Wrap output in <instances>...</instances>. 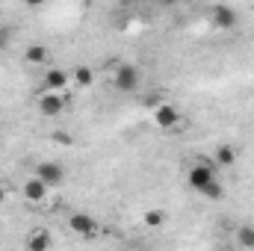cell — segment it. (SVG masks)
<instances>
[{
	"label": "cell",
	"mask_w": 254,
	"mask_h": 251,
	"mask_svg": "<svg viewBox=\"0 0 254 251\" xmlns=\"http://www.w3.org/2000/svg\"><path fill=\"white\" fill-rule=\"evenodd\" d=\"M237 246H243V249H254V228L252 225L237 228Z\"/></svg>",
	"instance_id": "obj_15"
},
{
	"label": "cell",
	"mask_w": 254,
	"mask_h": 251,
	"mask_svg": "<svg viewBox=\"0 0 254 251\" xmlns=\"http://www.w3.org/2000/svg\"><path fill=\"white\" fill-rule=\"evenodd\" d=\"M151 119H154V125L160 127V130H175L178 122H181V110L175 104H157L154 113H151Z\"/></svg>",
	"instance_id": "obj_4"
},
{
	"label": "cell",
	"mask_w": 254,
	"mask_h": 251,
	"mask_svg": "<svg viewBox=\"0 0 254 251\" xmlns=\"http://www.w3.org/2000/svg\"><path fill=\"white\" fill-rule=\"evenodd\" d=\"M213 181H216V169L210 163H195L190 169V175H187V184L195 192H201V189L207 187V184H213Z\"/></svg>",
	"instance_id": "obj_5"
},
{
	"label": "cell",
	"mask_w": 254,
	"mask_h": 251,
	"mask_svg": "<svg viewBox=\"0 0 254 251\" xmlns=\"http://www.w3.org/2000/svg\"><path fill=\"white\" fill-rule=\"evenodd\" d=\"M163 222H166V213L163 210H148L145 213V225L148 228H163Z\"/></svg>",
	"instance_id": "obj_16"
},
{
	"label": "cell",
	"mask_w": 254,
	"mask_h": 251,
	"mask_svg": "<svg viewBox=\"0 0 254 251\" xmlns=\"http://www.w3.org/2000/svg\"><path fill=\"white\" fill-rule=\"evenodd\" d=\"M39 110H42V116H48V119H54V116H60L65 110V98L60 92H42L39 95Z\"/></svg>",
	"instance_id": "obj_7"
},
{
	"label": "cell",
	"mask_w": 254,
	"mask_h": 251,
	"mask_svg": "<svg viewBox=\"0 0 254 251\" xmlns=\"http://www.w3.org/2000/svg\"><path fill=\"white\" fill-rule=\"evenodd\" d=\"M160 3H166V6H178V3H187V0H160Z\"/></svg>",
	"instance_id": "obj_19"
},
{
	"label": "cell",
	"mask_w": 254,
	"mask_h": 251,
	"mask_svg": "<svg viewBox=\"0 0 254 251\" xmlns=\"http://www.w3.org/2000/svg\"><path fill=\"white\" fill-rule=\"evenodd\" d=\"M42 184H48L51 189L63 187L65 184V166L63 163H57V160H42V163H36V172H33Z\"/></svg>",
	"instance_id": "obj_2"
},
{
	"label": "cell",
	"mask_w": 254,
	"mask_h": 251,
	"mask_svg": "<svg viewBox=\"0 0 254 251\" xmlns=\"http://www.w3.org/2000/svg\"><path fill=\"white\" fill-rule=\"evenodd\" d=\"M12 27H0V51H6L9 45H12Z\"/></svg>",
	"instance_id": "obj_17"
},
{
	"label": "cell",
	"mask_w": 254,
	"mask_h": 251,
	"mask_svg": "<svg viewBox=\"0 0 254 251\" xmlns=\"http://www.w3.org/2000/svg\"><path fill=\"white\" fill-rule=\"evenodd\" d=\"M237 163V151L231 145H219L216 148V166H234Z\"/></svg>",
	"instance_id": "obj_13"
},
{
	"label": "cell",
	"mask_w": 254,
	"mask_h": 251,
	"mask_svg": "<svg viewBox=\"0 0 254 251\" xmlns=\"http://www.w3.org/2000/svg\"><path fill=\"white\" fill-rule=\"evenodd\" d=\"M24 3H27V6H33V9H39V6H42L45 0H24Z\"/></svg>",
	"instance_id": "obj_18"
},
{
	"label": "cell",
	"mask_w": 254,
	"mask_h": 251,
	"mask_svg": "<svg viewBox=\"0 0 254 251\" xmlns=\"http://www.w3.org/2000/svg\"><path fill=\"white\" fill-rule=\"evenodd\" d=\"M74 83H77L80 89H89V86L95 83V71H92L89 65H77V68H74Z\"/></svg>",
	"instance_id": "obj_11"
},
{
	"label": "cell",
	"mask_w": 254,
	"mask_h": 251,
	"mask_svg": "<svg viewBox=\"0 0 254 251\" xmlns=\"http://www.w3.org/2000/svg\"><path fill=\"white\" fill-rule=\"evenodd\" d=\"M68 228H71V234H77V237H95L98 231H101V225H98V219L95 216H89V213H74L71 219H68Z\"/></svg>",
	"instance_id": "obj_6"
},
{
	"label": "cell",
	"mask_w": 254,
	"mask_h": 251,
	"mask_svg": "<svg viewBox=\"0 0 254 251\" xmlns=\"http://www.w3.org/2000/svg\"><path fill=\"white\" fill-rule=\"evenodd\" d=\"M210 21H213L216 30H234L240 24V12L234 6H228V3H216L210 9Z\"/></svg>",
	"instance_id": "obj_3"
},
{
	"label": "cell",
	"mask_w": 254,
	"mask_h": 251,
	"mask_svg": "<svg viewBox=\"0 0 254 251\" xmlns=\"http://www.w3.org/2000/svg\"><path fill=\"white\" fill-rule=\"evenodd\" d=\"M198 195H204V198H207V201H222V198H225V187H222V181H219V178H216V181H213V184H207V187L201 189V192H198Z\"/></svg>",
	"instance_id": "obj_14"
},
{
	"label": "cell",
	"mask_w": 254,
	"mask_h": 251,
	"mask_svg": "<svg viewBox=\"0 0 254 251\" xmlns=\"http://www.w3.org/2000/svg\"><path fill=\"white\" fill-rule=\"evenodd\" d=\"M48 192H51V187H48V184H42L36 175H33L30 181H24V189H21V195H24L30 204H42V201L48 198Z\"/></svg>",
	"instance_id": "obj_8"
},
{
	"label": "cell",
	"mask_w": 254,
	"mask_h": 251,
	"mask_svg": "<svg viewBox=\"0 0 254 251\" xmlns=\"http://www.w3.org/2000/svg\"><path fill=\"white\" fill-rule=\"evenodd\" d=\"M51 246H54V240H51L48 231H36V234L27 237V249H33V251H48Z\"/></svg>",
	"instance_id": "obj_10"
},
{
	"label": "cell",
	"mask_w": 254,
	"mask_h": 251,
	"mask_svg": "<svg viewBox=\"0 0 254 251\" xmlns=\"http://www.w3.org/2000/svg\"><path fill=\"white\" fill-rule=\"evenodd\" d=\"M24 60L33 63V65H45L48 63V48H42V45H30L27 54H24Z\"/></svg>",
	"instance_id": "obj_12"
},
{
	"label": "cell",
	"mask_w": 254,
	"mask_h": 251,
	"mask_svg": "<svg viewBox=\"0 0 254 251\" xmlns=\"http://www.w3.org/2000/svg\"><path fill=\"white\" fill-rule=\"evenodd\" d=\"M113 86H116V92H122V95H133V92L142 86V71H139L133 63H122L119 68H116Z\"/></svg>",
	"instance_id": "obj_1"
},
{
	"label": "cell",
	"mask_w": 254,
	"mask_h": 251,
	"mask_svg": "<svg viewBox=\"0 0 254 251\" xmlns=\"http://www.w3.org/2000/svg\"><path fill=\"white\" fill-rule=\"evenodd\" d=\"M3 204H6V189L0 187V207H3Z\"/></svg>",
	"instance_id": "obj_20"
},
{
	"label": "cell",
	"mask_w": 254,
	"mask_h": 251,
	"mask_svg": "<svg viewBox=\"0 0 254 251\" xmlns=\"http://www.w3.org/2000/svg\"><path fill=\"white\" fill-rule=\"evenodd\" d=\"M68 80H71V77L65 74L63 68H48L42 86H45L48 92H63V89H68Z\"/></svg>",
	"instance_id": "obj_9"
}]
</instances>
